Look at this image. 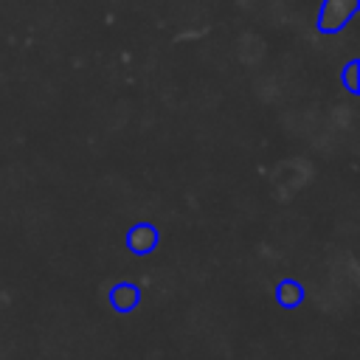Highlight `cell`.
Returning a JSON list of instances; mask_svg holds the SVG:
<instances>
[{"label": "cell", "mask_w": 360, "mask_h": 360, "mask_svg": "<svg viewBox=\"0 0 360 360\" xmlns=\"http://www.w3.org/2000/svg\"><path fill=\"white\" fill-rule=\"evenodd\" d=\"M357 8H360V0H323L321 14H318L321 31H326V34L343 31L352 22V17L357 14Z\"/></svg>", "instance_id": "6da1fadb"}, {"label": "cell", "mask_w": 360, "mask_h": 360, "mask_svg": "<svg viewBox=\"0 0 360 360\" xmlns=\"http://www.w3.org/2000/svg\"><path fill=\"white\" fill-rule=\"evenodd\" d=\"M127 245H129V250H135V253H149V250H155V245H158V231H155L152 225H135V228L127 233Z\"/></svg>", "instance_id": "7a4b0ae2"}, {"label": "cell", "mask_w": 360, "mask_h": 360, "mask_svg": "<svg viewBox=\"0 0 360 360\" xmlns=\"http://www.w3.org/2000/svg\"><path fill=\"white\" fill-rule=\"evenodd\" d=\"M138 298H141V292H138V287H132V284H115V287H112V292H110L112 307H115V309H121V312L135 309Z\"/></svg>", "instance_id": "3957f363"}, {"label": "cell", "mask_w": 360, "mask_h": 360, "mask_svg": "<svg viewBox=\"0 0 360 360\" xmlns=\"http://www.w3.org/2000/svg\"><path fill=\"white\" fill-rule=\"evenodd\" d=\"M276 298H278V304H281V307L292 309V307H298V304H301L304 290H301V284H298V281H281V284H278V290H276Z\"/></svg>", "instance_id": "277c9868"}, {"label": "cell", "mask_w": 360, "mask_h": 360, "mask_svg": "<svg viewBox=\"0 0 360 360\" xmlns=\"http://www.w3.org/2000/svg\"><path fill=\"white\" fill-rule=\"evenodd\" d=\"M357 73H360V65L357 62H349L346 70H343V84L349 93H357L360 90V82H357Z\"/></svg>", "instance_id": "5b68a950"}]
</instances>
